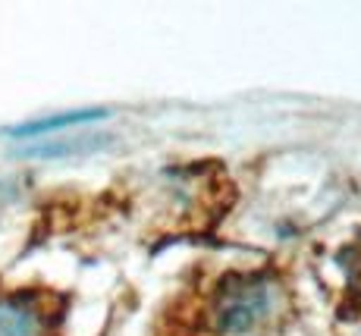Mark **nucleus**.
<instances>
[{"label":"nucleus","mask_w":361,"mask_h":336,"mask_svg":"<svg viewBox=\"0 0 361 336\" xmlns=\"http://www.w3.org/2000/svg\"><path fill=\"white\" fill-rule=\"evenodd\" d=\"M289 314V289L270 270L226 274L207 305V327L217 336H261Z\"/></svg>","instance_id":"nucleus-1"},{"label":"nucleus","mask_w":361,"mask_h":336,"mask_svg":"<svg viewBox=\"0 0 361 336\" xmlns=\"http://www.w3.org/2000/svg\"><path fill=\"white\" fill-rule=\"evenodd\" d=\"M54 311L35 292H0V336H54Z\"/></svg>","instance_id":"nucleus-2"},{"label":"nucleus","mask_w":361,"mask_h":336,"mask_svg":"<svg viewBox=\"0 0 361 336\" xmlns=\"http://www.w3.org/2000/svg\"><path fill=\"white\" fill-rule=\"evenodd\" d=\"M104 116H107V110H69V114H57V116H44V120H29L23 126H13V129H6V136L38 138V136H51V132H60V129H73V126L98 123Z\"/></svg>","instance_id":"nucleus-3"},{"label":"nucleus","mask_w":361,"mask_h":336,"mask_svg":"<svg viewBox=\"0 0 361 336\" xmlns=\"http://www.w3.org/2000/svg\"><path fill=\"white\" fill-rule=\"evenodd\" d=\"M339 264L345 270V292L352 296V302L361 305V242H352L339 255Z\"/></svg>","instance_id":"nucleus-4"}]
</instances>
